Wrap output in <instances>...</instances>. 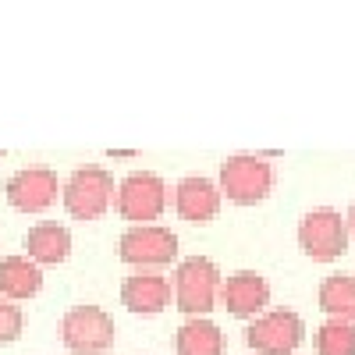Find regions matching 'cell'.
Segmentation results:
<instances>
[{
  "label": "cell",
  "mask_w": 355,
  "mask_h": 355,
  "mask_svg": "<svg viewBox=\"0 0 355 355\" xmlns=\"http://www.w3.org/2000/svg\"><path fill=\"white\" fill-rule=\"evenodd\" d=\"M220 270H217V263L214 259H206V256H192V259H182L174 266V306L182 309L189 320L192 316H206L217 299H220Z\"/></svg>",
  "instance_id": "obj_1"
},
{
  "label": "cell",
  "mask_w": 355,
  "mask_h": 355,
  "mask_svg": "<svg viewBox=\"0 0 355 355\" xmlns=\"http://www.w3.org/2000/svg\"><path fill=\"white\" fill-rule=\"evenodd\" d=\"M220 196H227L234 206H256L274 189V167L263 157L234 153L220 164Z\"/></svg>",
  "instance_id": "obj_2"
},
{
  "label": "cell",
  "mask_w": 355,
  "mask_h": 355,
  "mask_svg": "<svg viewBox=\"0 0 355 355\" xmlns=\"http://www.w3.org/2000/svg\"><path fill=\"white\" fill-rule=\"evenodd\" d=\"M61 196H64V210L75 220H96L114 202V178L100 164H82V167L71 171Z\"/></svg>",
  "instance_id": "obj_3"
},
{
  "label": "cell",
  "mask_w": 355,
  "mask_h": 355,
  "mask_svg": "<svg viewBox=\"0 0 355 355\" xmlns=\"http://www.w3.org/2000/svg\"><path fill=\"white\" fill-rule=\"evenodd\" d=\"M114 206L132 224H153L167 210V182L153 171H135L114 189Z\"/></svg>",
  "instance_id": "obj_4"
},
{
  "label": "cell",
  "mask_w": 355,
  "mask_h": 355,
  "mask_svg": "<svg viewBox=\"0 0 355 355\" xmlns=\"http://www.w3.org/2000/svg\"><path fill=\"white\" fill-rule=\"evenodd\" d=\"M114 338L117 327L110 313H103L100 306H75L61 320V341L75 355H100L114 345Z\"/></svg>",
  "instance_id": "obj_5"
},
{
  "label": "cell",
  "mask_w": 355,
  "mask_h": 355,
  "mask_svg": "<svg viewBox=\"0 0 355 355\" xmlns=\"http://www.w3.org/2000/svg\"><path fill=\"white\" fill-rule=\"evenodd\" d=\"M306 338V323L295 309H274L256 316L245 327V345L252 355H291Z\"/></svg>",
  "instance_id": "obj_6"
},
{
  "label": "cell",
  "mask_w": 355,
  "mask_h": 355,
  "mask_svg": "<svg viewBox=\"0 0 355 355\" xmlns=\"http://www.w3.org/2000/svg\"><path fill=\"white\" fill-rule=\"evenodd\" d=\"M299 245L306 249V256H313L316 263H331L348 249V224L338 210L320 206L309 210L299 220Z\"/></svg>",
  "instance_id": "obj_7"
},
{
  "label": "cell",
  "mask_w": 355,
  "mask_h": 355,
  "mask_svg": "<svg viewBox=\"0 0 355 355\" xmlns=\"http://www.w3.org/2000/svg\"><path fill=\"white\" fill-rule=\"evenodd\" d=\"M117 252H121L125 263L132 266H167L178 259V234L167 227H128L117 242Z\"/></svg>",
  "instance_id": "obj_8"
},
{
  "label": "cell",
  "mask_w": 355,
  "mask_h": 355,
  "mask_svg": "<svg viewBox=\"0 0 355 355\" xmlns=\"http://www.w3.org/2000/svg\"><path fill=\"white\" fill-rule=\"evenodd\" d=\"M8 202L15 206V210L21 214H40L46 210V206L57 199V192H61V185H57V174L43 164H33V167H21L18 174H11L8 182Z\"/></svg>",
  "instance_id": "obj_9"
},
{
  "label": "cell",
  "mask_w": 355,
  "mask_h": 355,
  "mask_svg": "<svg viewBox=\"0 0 355 355\" xmlns=\"http://www.w3.org/2000/svg\"><path fill=\"white\" fill-rule=\"evenodd\" d=\"M220 189L202 174H189L174 185V210L182 220L202 224V220H214L220 214Z\"/></svg>",
  "instance_id": "obj_10"
},
{
  "label": "cell",
  "mask_w": 355,
  "mask_h": 355,
  "mask_svg": "<svg viewBox=\"0 0 355 355\" xmlns=\"http://www.w3.org/2000/svg\"><path fill=\"white\" fill-rule=\"evenodd\" d=\"M171 291L174 288L164 274L142 270V274H132V277L121 281V302L135 316H157L171 306Z\"/></svg>",
  "instance_id": "obj_11"
},
{
  "label": "cell",
  "mask_w": 355,
  "mask_h": 355,
  "mask_svg": "<svg viewBox=\"0 0 355 355\" xmlns=\"http://www.w3.org/2000/svg\"><path fill=\"white\" fill-rule=\"evenodd\" d=\"M220 299H224L231 316L252 320L256 313H263L266 302H270V284H266V277H259L256 270H239L220 284Z\"/></svg>",
  "instance_id": "obj_12"
},
{
  "label": "cell",
  "mask_w": 355,
  "mask_h": 355,
  "mask_svg": "<svg viewBox=\"0 0 355 355\" xmlns=\"http://www.w3.org/2000/svg\"><path fill=\"white\" fill-rule=\"evenodd\" d=\"M25 252L36 266L43 263H64L71 256V231L57 220H43L36 227H28L25 234Z\"/></svg>",
  "instance_id": "obj_13"
},
{
  "label": "cell",
  "mask_w": 355,
  "mask_h": 355,
  "mask_svg": "<svg viewBox=\"0 0 355 355\" xmlns=\"http://www.w3.org/2000/svg\"><path fill=\"white\" fill-rule=\"evenodd\" d=\"M40 288H43V270L28 256L0 259V299H8V302L33 299Z\"/></svg>",
  "instance_id": "obj_14"
},
{
  "label": "cell",
  "mask_w": 355,
  "mask_h": 355,
  "mask_svg": "<svg viewBox=\"0 0 355 355\" xmlns=\"http://www.w3.org/2000/svg\"><path fill=\"white\" fill-rule=\"evenodd\" d=\"M174 352L178 355H224V331L214 320L192 316L185 320L174 334Z\"/></svg>",
  "instance_id": "obj_15"
},
{
  "label": "cell",
  "mask_w": 355,
  "mask_h": 355,
  "mask_svg": "<svg viewBox=\"0 0 355 355\" xmlns=\"http://www.w3.org/2000/svg\"><path fill=\"white\" fill-rule=\"evenodd\" d=\"M320 309L331 320H341V323H352L355 327V277L331 274L320 284Z\"/></svg>",
  "instance_id": "obj_16"
},
{
  "label": "cell",
  "mask_w": 355,
  "mask_h": 355,
  "mask_svg": "<svg viewBox=\"0 0 355 355\" xmlns=\"http://www.w3.org/2000/svg\"><path fill=\"white\" fill-rule=\"evenodd\" d=\"M316 355H355V327L327 320L316 327Z\"/></svg>",
  "instance_id": "obj_17"
},
{
  "label": "cell",
  "mask_w": 355,
  "mask_h": 355,
  "mask_svg": "<svg viewBox=\"0 0 355 355\" xmlns=\"http://www.w3.org/2000/svg\"><path fill=\"white\" fill-rule=\"evenodd\" d=\"M21 327H25V316H21V309H18L15 302H8V299H0V345H11V341H18Z\"/></svg>",
  "instance_id": "obj_18"
},
{
  "label": "cell",
  "mask_w": 355,
  "mask_h": 355,
  "mask_svg": "<svg viewBox=\"0 0 355 355\" xmlns=\"http://www.w3.org/2000/svg\"><path fill=\"white\" fill-rule=\"evenodd\" d=\"M345 224H348V234H352V239H355V202H352V210H348Z\"/></svg>",
  "instance_id": "obj_19"
},
{
  "label": "cell",
  "mask_w": 355,
  "mask_h": 355,
  "mask_svg": "<svg viewBox=\"0 0 355 355\" xmlns=\"http://www.w3.org/2000/svg\"><path fill=\"white\" fill-rule=\"evenodd\" d=\"M0 157H4V150H0Z\"/></svg>",
  "instance_id": "obj_20"
}]
</instances>
